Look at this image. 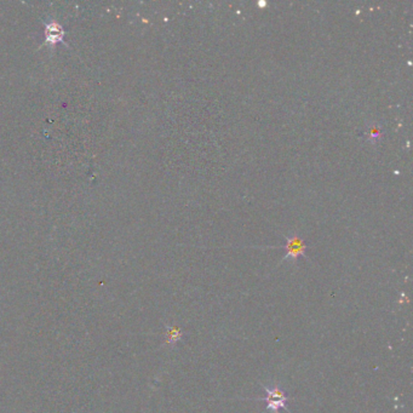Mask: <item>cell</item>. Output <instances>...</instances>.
Masks as SVG:
<instances>
[{"label": "cell", "instance_id": "6da1fadb", "mask_svg": "<svg viewBox=\"0 0 413 413\" xmlns=\"http://www.w3.org/2000/svg\"><path fill=\"white\" fill-rule=\"evenodd\" d=\"M264 390L267 396L261 397L260 400L266 401L267 409L270 411V413H279L281 409L287 408V396L278 384L270 385V387L264 385Z\"/></svg>", "mask_w": 413, "mask_h": 413}, {"label": "cell", "instance_id": "3957f363", "mask_svg": "<svg viewBox=\"0 0 413 413\" xmlns=\"http://www.w3.org/2000/svg\"><path fill=\"white\" fill-rule=\"evenodd\" d=\"M63 29L62 27L57 25L56 22L50 23V25L46 26L45 29V35H46V41L49 44H56L62 41V38H63Z\"/></svg>", "mask_w": 413, "mask_h": 413}, {"label": "cell", "instance_id": "277c9868", "mask_svg": "<svg viewBox=\"0 0 413 413\" xmlns=\"http://www.w3.org/2000/svg\"><path fill=\"white\" fill-rule=\"evenodd\" d=\"M166 336H168V343L170 344V346L171 344L174 346V344H176L177 342L182 338V332H181L180 328L174 326V327L168 328V334H166Z\"/></svg>", "mask_w": 413, "mask_h": 413}, {"label": "cell", "instance_id": "7a4b0ae2", "mask_svg": "<svg viewBox=\"0 0 413 413\" xmlns=\"http://www.w3.org/2000/svg\"><path fill=\"white\" fill-rule=\"evenodd\" d=\"M286 249V256L285 260L296 261L299 256H305V245L299 236L292 235L287 237V243L285 246Z\"/></svg>", "mask_w": 413, "mask_h": 413}]
</instances>
